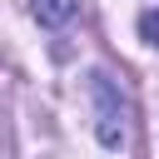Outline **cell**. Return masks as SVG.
I'll use <instances>...</instances> for the list:
<instances>
[{
  "label": "cell",
  "instance_id": "cell-1",
  "mask_svg": "<svg viewBox=\"0 0 159 159\" xmlns=\"http://www.w3.org/2000/svg\"><path fill=\"white\" fill-rule=\"evenodd\" d=\"M89 94H94V134H99V144L104 149H119L124 144V104H119L109 75H94Z\"/></svg>",
  "mask_w": 159,
  "mask_h": 159
},
{
  "label": "cell",
  "instance_id": "cell-2",
  "mask_svg": "<svg viewBox=\"0 0 159 159\" xmlns=\"http://www.w3.org/2000/svg\"><path fill=\"white\" fill-rule=\"evenodd\" d=\"M30 10H35L40 25H65V20L80 10V0H30Z\"/></svg>",
  "mask_w": 159,
  "mask_h": 159
},
{
  "label": "cell",
  "instance_id": "cell-3",
  "mask_svg": "<svg viewBox=\"0 0 159 159\" xmlns=\"http://www.w3.org/2000/svg\"><path fill=\"white\" fill-rule=\"evenodd\" d=\"M139 30L149 35V45H159V15H144V20H139Z\"/></svg>",
  "mask_w": 159,
  "mask_h": 159
}]
</instances>
